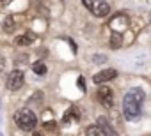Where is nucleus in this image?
Returning a JSON list of instances; mask_svg holds the SVG:
<instances>
[{
  "mask_svg": "<svg viewBox=\"0 0 151 136\" xmlns=\"http://www.w3.org/2000/svg\"><path fill=\"white\" fill-rule=\"evenodd\" d=\"M144 92L140 89H130L123 97V113L128 120H139L142 115V101Z\"/></svg>",
  "mask_w": 151,
  "mask_h": 136,
  "instance_id": "obj_1",
  "label": "nucleus"
},
{
  "mask_svg": "<svg viewBox=\"0 0 151 136\" xmlns=\"http://www.w3.org/2000/svg\"><path fill=\"white\" fill-rule=\"evenodd\" d=\"M14 122L22 131H34L37 125V117L29 108H22L14 113Z\"/></svg>",
  "mask_w": 151,
  "mask_h": 136,
  "instance_id": "obj_2",
  "label": "nucleus"
},
{
  "mask_svg": "<svg viewBox=\"0 0 151 136\" xmlns=\"http://www.w3.org/2000/svg\"><path fill=\"white\" fill-rule=\"evenodd\" d=\"M109 27L112 28V32H119L123 34V30H126L130 27V18L124 13H117L109 20Z\"/></svg>",
  "mask_w": 151,
  "mask_h": 136,
  "instance_id": "obj_3",
  "label": "nucleus"
},
{
  "mask_svg": "<svg viewBox=\"0 0 151 136\" xmlns=\"http://www.w3.org/2000/svg\"><path fill=\"white\" fill-rule=\"evenodd\" d=\"M23 81H25V74H23V71L14 69V71L9 73L7 81H6V87H7V90H18V89L23 87Z\"/></svg>",
  "mask_w": 151,
  "mask_h": 136,
  "instance_id": "obj_4",
  "label": "nucleus"
},
{
  "mask_svg": "<svg viewBox=\"0 0 151 136\" xmlns=\"http://www.w3.org/2000/svg\"><path fill=\"white\" fill-rule=\"evenodd\" d=\"M96 97H98V101H100V104L103 106V108H112V104H114V92H112V89L110 87H107V85H101L100 89H98V92H96Z\"/></svg>",
  "mask_w": 151,
  "mask_h": 136,
  "instance_id": "obj_5",
  "label": "nucleus"
},
{
  "mask_svg": "<svg viewBox=\"0 0 151 136\" xmlns=\"http://www.w3.org/2000/svg\"><path fill=\"white\" fill-rule=\"evenodd\" d=\"M149 57H146V55H137V53H133L132 55V58H130V67H132V69L133 71H146L147 69V65H149Z\"/></svg>",
  "mask_w": 151,
  "mask_h": 136,
  "instance_id": "obj_6",
  "label": "nucleus"
},
{
  "mask_svg": "<svg viewBox=\"0 0 151 136\" xmlns=\"http://www.w3.org/2000/svg\"><path fill=\"white\" fill-rule=\"evenodd\" d=\"M91 13H93L96 18H105V16H109L110 7H109V4L105 2V0H93Z\"/></svg>",
  "mask_w": 151,
  "mask_h": 136,
  "instance_id": "obj_7",
  "label": "nucleus"
},
{
  "mask_svg": "<svg viewBox=\"0 0 151 136\" xmlns=\"http://www.w3.org/2000/svg\"><path fill=\"white\" fill-rule=\"evenodd\" d=\"M116 76H117V71L116 69H103V71H100V73H96L93 76V81L101 85V83H107V81L114 80Z\"/></svg>",
  "mask_w": 151,
  "mask_h": 136,
  "instance_id": "obj_8",
  "label": "nucleus"
},
{
  "mask_svg": "<svg viewBox=\"0 0 151 136\" xmlns=\"http://www.w3.org/2000/svg\"><path fill=\"white\" fill-rule=\"evenodd\" d=\"M96 125L103 131V134H105V136H119V134L116 132V129L112 127V124L109 122V118H107V117H100V118H98V122H96Z\"/></svg>",
  "mask_w": 151,
  "mask_h": 136,
  "instance_id": "obj_9",
  "label": "nucleus"
},
{
  "mask_svg": "<svg viewBox=\"0 0 151 136\" xmlns=\"http://www.w3.org/2000/svg\"><path fill=\"white\" fill-rule=\"evenodd\" d=\"M36 39H37V35H36V34L27 32V34H22V35H18V37H16V44H18V46H29V44H32Z\"/></svg>",
  "mask_w": 151,
  "mask_h": 136,
  "instance_id": "obj_10",
  "label": "nucleus"
},
{
  "mask_svg": "<svg viewBox=\"0 0 151 136\" xmlns=\"http://www.w3.org/2000/svg\"><path fill=\"white\" fill-rule=\"evenodd\" d=\"M71 120H80V111H78L77 108H69V110L66 111V115L62 117V124H64V125H69Z\"/></svg>",
  "mask_w": 151,
  "mask_h": 136,
  "instance_id": "obj_11",
  "label": "nucleus"
},
{
  "mask_svg": "<svg viewBox=\"0 0 151 136\" xmlns=\"http://www.w3.org/2000/svg\"><path fill=\"white\" fill-rule=\"evenodd\" d=\"M2 28H4V32H7V34L14 32V28H16L14 16H6V20H4V23H2Z\"/></svg>",
  "mask_w": 151,
  "mask_h": 136,
  "instance_id": "obj_12",
  "label": "nucleus"
},
{
  "mask_svg": "<svg viewBox=\"0 0 151 136\" xmlns=\"http://www.w3.org/2000/svg\"><path fill=\"white\" fill-rule=\"evenodd\" d=\"M121 46H123V34L112 32V35H110V48L117 50V48H121Z\"/></svg>",
  "mask_w": 151,
  "mask_h": 136,
  "instance_id": "obj_13",
  "label": "nucleus"
},
{
  "mask_svg": "<svg viewBox=\"0 0 151 136\" xmlns=\"http://www.w3.org/2000/svg\"><path fill=\"white\" fill-rule=\"evenodd\" d=\"M32 71H34V74L43 76V74H46V65H45L43 62H36V64L32 65Z\"/></svg>",
  "mask_w": 151,
  "mask_h": 136,
  "instance_id": "obj_14",
  "label": "nucleus"
},
{
  "mask_svg": "<svg viewBox=\"0 0 151 136\" xmlns=\"http://www.w3.org/2000/svg\"><path fill=\"white\" fill-rule=\"evenodd\" d=\"M86 134H87V136H105L103 131H101L98 125H89V127L86 129Z\"/></svg>",
  "mask_w": 151,
  "mask_h": 136,
  "instance_id": "obj_15",
  "label": "nucleus"
},
{
  "mask_svg": "<svg viewBox=\"0 0 151 136\" xmlns=\"http://www.w3.org/2000/svg\"><path fill=\"white\" fill-rule=\"evenodd\" d=\"M43 131H57V124L53 122V120H48V122H43V127H41Z\"/></svg>",
  "mask_w": 151,
  "mask_h": 136,
  "instance_id": "obj_16",
  "label": "nucleus"
},
{
  "mask_svg": "<svg viewBox=\"0 0 151 136\" xmlns=\"http://www.w3.org/2000/svg\"><path fill=\"white\" fill-rule=\"evenodd\" d=\"M91 60H93L94 64H103V62H107V55H100V53H98V55H94Z\"/></svg>",
  "mask_w": 151,
  "mask_h": 136,
  "instance_id": "obj_17",
  "label": "nucleus"
},
{
  "mask_svg": "<svg viewBox=\"0 0 151 136\" xmlns=\"http://www.w3.org/2000/svg\"><path fill=\"white\" fill-rule=\"evenodd\" d=\"M77 83H78V89H80L82 92H86V80H84V76H80V78L77 80Z\"/></svg>",
  "mask_w": 151,
  "mask_h": 136,
  "instance_id": "obj_18",
  "label": "nucleus"
},
{
  "mask_svg": "<svg viewBox=\"0 0 151 136\" xmlns=\"http://www.w3.org/2000/svg\"><path fill=\"white\" fill-rule=\"evenodd\" d=\"M32 101H34V103H41V101H43V92H36Z\"/></svg>",
  "mask_w": 151,
  "mask_h": 136,
  "instance_id": "obj_19",
  "label": "nucleus"
},
{
  "mask_svg": "<svg viewBox=\"0 0 151 136\" xmlns=\"http://www.w3.org/2000/svg\"><path fill=\"white\" fill-rule=\"evenodd\" d=\"M82 4H84V6L91 11V7H93V0H82Z\"/></svg>",
  "mask_w": 151,
  "mask_h": 136,
  "instance_id": "obj_20",
  "label": "nucleus"
},
{
  "mask_svg": "<svg viewBox=\"0 0 151 136\" xmlns=\"http://www.w3.org/2000/svg\"><path fill=\"white\" fill-rule=\"evenodd\" d=\"M34 136H45V131H43V129H39V131L34 129Z\"/></svg>",
  "mask_w": 151,
  "mask_h": 136,
  "instance_id": "obj_21",
  "label": "nucleus"
},
{
  "mask_svg": "<svg viewBox=\"0 0 151 136\" xmlns=\"http://www.w3.org/2000/svg\"><path fill=\"white\" fill-rule=\"evenodd\" d=\"M4 64H6V60H4V57H0V73L4 71Z\"/></svg>",
  "mask_w": 151,
  "mask_h": 136,
  "instance_id": "obj_22",
  "label": "nucleus"
},
{
  "mask_svg": "<svg viewBox=\"0 0 151 136\" xmlns=\"http://www.w3.org/2000/svg\"><path fill=\"white\" fill-rule=\"evenodd\" d=\"M13 2V0H0V4H2V6H7V4H11Z\"/></svg>",
  "mask_w": 151,
  "mask_h": 136,
  "instance_id": "obj_23",
  "label": "nucleus"
},
{
  "mask_svg": "<svg viewBox=\"0 0 151 136\" xmlns=\"http://www.w3.org/2000/svg\"><path fill=\"white\" fill-rule=\"evenodd\" d=\"M0 136H4V134H2V132H0Z\"/></svg>",
  "mask_w": 151,
  "mask_h": 136,
  "instance_id": "obj_24",
  "label": "nucleus"
}]
</instances>
